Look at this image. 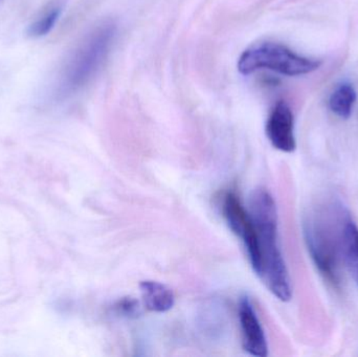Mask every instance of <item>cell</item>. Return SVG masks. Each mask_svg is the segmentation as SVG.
I'll list each match as a JSON object with an SVG mask.
<instances>
[{
    "label": "cell",
    "mask_w": 358,
    "mask_h": 357,
    "mask_svg": "<svg viewBox=\"0 0 358 357\" xmlns=\"http://www.w3.org/2000/svg\"><path fill=\"white\" fill-rule=\"evenodd\" d=\"M143 303L147 309L153 312H167L176 304L173 291L163 283L157 281H143L140 284Z\"/></svg>",
    "instance_id": "9c48e42d"
},
{
    "label": "cell",
    "mask_w": 358,
    "mask_h": 357,
    "mask_svg": "<svg viewBox=\"0 0 358 357\" xmlns=\"http://www.w3.org/2000/svg\"><path fill=\"white\" fill-rule=\"evenodd\" d=\"M338 237L342 262L358 287V226L344 205L338 215Z\"/></svg>",
    "instance_id": "ba28073f"
},
{
    "label": "cell",
    "mask_w": 358,
    "mask_h": 357,
    "mask_svg": "<svg viewBox=\"0 0 358 357\" xmlns=\"http://www.w3.org/2000/svg\"><path fill=\"white\" fill-rule=\"evenodd\" d=\"M222 212L231 232L243 242L252 270L258 275L260 270L258 237L250 212L234 192H227L223 197Z\"/></svg>",
    "instance_id": "5b68a950"
},
{
    "label": "cell",
    "mask_w": 358,
    "mask_h": 357,
    "mask_svg": "<svg viewBox=\"0 0 358 357\" xmlns=\"http://www.w3.org/2000/svg\"><path fill=\"white\" fill-rule=\"evenodd\" d=\"M238 314H239L243 349L252 356H268V345H267L264 330L261 326L252 301L248 296H243L240 299Z\"/></svg>",
    "instance_id": "52a82bcc"
},
{
    "label": "cell",
    "mask_w": 358,
    "mask_h": 357,
    "mask_svg": "<svg viewBox=\"0 0 358 357\" xmlns=\"http://www.w3.org/2000/svg\"><path fill=\"white\" fill-rule=\"evenodd\" d=\"M61 13L62 6L59 2L48 4L29 25L27 34L29 37L41 38L50 34L58 22Z\"/></svg>",
    "instance_id": "8fae6325"
},
{
    "label": "cell",
    "mask_w": 358,
    "mask_h": 357,
    "mask_svg": "<svg viewBox=\"0 0 358 357\" xmlns=\"http://www.w3.org/2000/svg\"><path fill=\"white\" fill-rule=\"evenodd\" d=\"M321 65V61L301 56L284 44L265 41L246 48L238 60L237 67L239 73L244 75L260 69H269L296 77L313 73Z\"/></svg>",
    "instance_id": "277c9868"
},
{
    "label": "cell",
    "mask_w": 358,
    "mask_h": 357,
    "mask_svg": "<svg viewBox=\"0 0 358 357\" xmlns=\"http://www.w3.org/2000/svg\"><path fill=\"white\" fill-rule=\"evenodd\" d=\"M342 201H331L305 216V243L320 274L332 286L341 284L342 257L338 237V214Z\"/></svg>",
    "instance_id": "7a4b0ae2"
},
{
    "label": "cell",
    "mask_w": 358,
    "mask_h": 357,
    "mask_svg": "<svg viewBox=\"0 0 358 357\" xmlns=\"http://www.w3.org/2000/svg\"><path fill=\"white\" fill-rule=\"evenodd\" d=\"M115 310L119 316H126V318H136L141 312L138 302L132 298H124L120 300L115 305Z\"/></svg>",
    "instance_id": "7c38bea8"
},
{
    "label": "cell",
    "mask_w": 358,
    "mask_h": 357,
    "mask_svg": "<svg viewBox=\"0 0 358 357\" xmlns=\"http://www.w3.org/2000/svg\"><path fill=\"white\" fill-rule=\"evenodd\" d=\"M115 35V25L104 23L79 44L61 71L57 84V96L67 98L92 81L106 60Z\"/></svg>",
    "instance_id": "3957f363"
},
{
    "label": "cell",
    "mask_w": 358,
    "mask_h": 357,
    "mask_svg": "<svg viewBox=\"0 0 358 357\" xmlns=\"http://www.w3.org/2000/svg\"><path fill=\"white\" fill-rule=\"evenodd\" d=\"M248 212L258 237L260 270L257 276L277 299L282 302L290 301L292 281L280 247L275 199L265 189H256L250 195Z\"/></svg>",
    "instance_id": "6da1fadb"
},
{
    "label": "cell",
    "mask_w": 358,
    "mask_h": 357,
    "mask_svg": "<svg viewBox=\"0 0 358 357\" xmlns=\"http://www.w3.org/2000/svg\"><path fill=\"white\" fill-rule=\"evenodd\" d=\"M265 131L269 142L277 150L286 153L296 150L294 113L287 103L280 101L273 106Z\"/></svg>",
    "instance_id": "8992f818"
},
{
    "label": "cell",
    "mask_w": 358,
    "mask_h": 357,
    "mask_svg": "<svg viewBox=\"0 0 358 357\" xmlns=\"http://www.w3.org/2000/svg\"><path fill=\"white\" fill-rule=\"evenodd\" d=\"M357 102V92L352 84L343 82L336 86L329 98V107L341 119H349Z\"/></svg>",
    "instance_id": "30bf717a"
}]
</instances>
